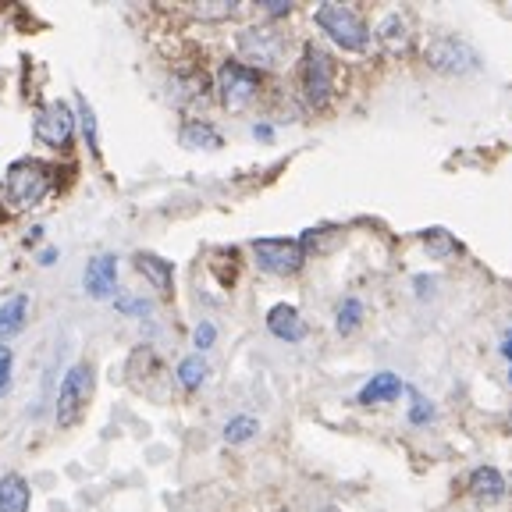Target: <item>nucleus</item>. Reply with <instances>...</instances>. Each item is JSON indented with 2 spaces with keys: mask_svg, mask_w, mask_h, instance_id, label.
<instances>
[{
  "mask_svg": "<svg viewBox=\"0 0 512 512\" xmlns=\"http://www.w3.org/2000/svg\"><path fill=\"white\" fill-rule=\"evenodd\" d=\"M4 189H8V200L15 203L18 210H32L47 203L57 189V178H54V168L43 164V160H32V157H22L15 160L4 175Z\"/></svg>",
  "mask_w": 512,
  "mask_h": 512,
  "instance_id": "f257e3e1",
  "label": "nucleus"
},
{
  "mask_svg": "<svg viewBox=\"0 0 512 512\" xmlns=\"http://www.w3.org/2000/svg\"><path fill=\"white\" fill-rule=\"evenodd\" d=\"M313 22H317L320 29L328 32L331 40H335L342 50H352V54L367 50L370 29L363 25V18L356 15V11H352L349 4H324V8H317Z\"/></svg>",
  "mask_w": 512,
  "mask_h": 512,
  "instance_id": "f03ea898",
  "label": "nucleus"
},
{
  "mask_svg": "<svg viewBox=\"0 0 512 512\" xmlns=\"http://www.w3.org/2000/svg\"><path fill=\"white\" fill-rule=\"evenodd\" d=\"M93 367L89 363H75L61 381V392H57V424L61 427H72L82 420L86 413L89 399H93Z\"/></svg>",
  "mask_w": 512,
  "mask_h": 512,
  "instance_id": "7ed1b4c3",
  "label": "nucleus"
},
{
  "mask_svg": "<svg viewBox=\"0 0 512 512\" xmlns=\"http://www.w3.org/2000/svg\"><path fill=\"white\" fill-rule=\"evenodd\" d=\"M427 64L441 75H470L480 68V54L473 43L459 40V36H434L424 50Z\"/></svg>",
  "mask_w": 512,
  "mask_h": 512,
  "instance_id": "20e7f679",
  "label": "nucleus"
},
{
  "mask_svg": "<svg viewBox=\"0 0 512 512\" xmlns=\"http://www.w3.org/2000/svg\"><path fill=\"white\" fill-rule=\"evenodd\" d=\"M217 93L228 111H246L260 93V72L242 61H224L217 72Z\"/></svg>",
  "mask_w": 512,
  "mask_h": 512,
  "instance_id": "39448f33",
  "label": "nucleus"
},
{
  "mask_svg": "<svg viewBox=\"0 0 512 512\" xmlns=\"http://www.w3.org/2000/svg\"><path fill=\"white\" fill-rule=\"evenodd\" d=\"M75 121L79 118H75L72 107L64 104V100H50L47 107L36 111L32 132H36V139H40L43 146H50V150H68L75 136Z\"/></svg>",
  "mask_w": 512,
  "mask_h": 512,
  "instance_id": "423d86ee",
  "label": "nucleus"
},
{
  "mask_svg": "<svg viewBox=\"0 0 512 512\" xmlns=\"http://www.w3.org/2000/svg\"><path fill=\"white\" fill-rule=\"evenodd\" d=\"M253 253L256 264L264 267L267 274H278V278H288V274H296L306 264V249L296 239H256Z\"/></svg>",
  "mask_w": 512,
  "mask_h": 512,
  "instance_id": "0eeeda50",
  "label": "nucleus"
},
{
  "mask_svg": "<svg viewBox=\"0 0 512 512\" xmlns=\"http://www.w3.org/2000/svg\"><path fill=\"white\" fill-rule=\"evenodd\" d=\"M303 57V93L313 107H324L331 96V86H335V61H331V54L313 47V43L306 47Z\"/></svg>",
  "mask_w": 512,
  "mask_h": 512,
  "instance_id": "6e6552de",
  "label": "nucleus"
},
{
  "mask_svg": "<svg viewBox=\"0 0 512 512\" xmlns=\"http://www.w3.org/2000/svg\"><path fill=\"white\" fill-rule=\"evenodd\" d=\"M82 288L93 299H111L114 288H118V260L111 253L93 256L86 264V274H82Z\"/></svg>",
  "mask_w": 512,
  "mask_h": 512,
  "instance_id": "1a4fd4ad",
  "label": "nucleus"
},
{
  "mask_svg": "<svg viewBox=\"0 0 512 512\" xmlns=\"http://www.w3.org/2000/svg\"><path fill=\"white\" fill-rule=\"evenodd\" d=\"M281 36L274 29H246L239 36V50L242 57H249V61L256 64H278L281 61Z\"/></svg>",
  "mask_w": 512,
  "mask_h": 512,
  "instance_id": "9d476101",
  "label": "nucleus"
},
{
  "mask_svg": "<svg viewBox=\"0 0 512 512\" xmlns=\"http://www.w3.org/2000/svg\"><path fill=\"white\" fill-rule=\"evenodd\" d=\"M267 328H271V335L281 338V342H303L306 338V320L299 317L296 306H288V303H278L267 313Z\"/></svg>",
  "mask_w": 512,
  "mask_h": 512,
  "instance_id": "9b49d317",
  "label": "nucleus"
},
{
  "mask_svg": "<svg viewBox=\"0 0 512 512\" xmlns=\"http://www.w3.org/2000/svg\"><path fill=\"white\" fill-rule=\"evenodd\" d=\"M29 480L22 473H4L0 477V512H29Z\"/></svg>",
  "mask_w": 512,
  "mask_h": 512,
  "instance_id": "f8f14e48",
  "label": "nucleus"
},
{
  "mask_svg": "<svg viewBox=\"0 0 512 512\" xmlns=\"http://www.w3.org/2000/svg\"><path fill=\"white\" fill-rule=\"evenodd\" d=\"M470 491L480 502H498V498L509 491V484H505V477L495 466H477V470L470 473Z\"/></svg>",
  "mask_w": 512,
  "mask_h": 512,
  "instance_id": "ddd939ff",
  "label": "nucleus"
},
{
  "mask_svg": "<svg viewBox=\"0 0 512 512\" xmlns=\"http://www.w3.org/2000/svg\"><path fill=\"white\" fill-rule=\"evenodd\" d=\"M399 392H402V381L395 374H374L367 384L360 388V402L363 406H374V402H392V399H399Z\"/></svg>",
  "mask_w": 512,
  "mask_h": 512,
  "instance_id": "4468645a",
  "label": "nucleus"
},
{
  "mask_svg": "<svg viewBox=\"0 0 512 512\" xmlns=\"http://www.w3.org/2000/svg\"><path fill=\"white\" fill-rule=\"evenodd\" d=\"M377 43L388 54H402L409 47V22L402 15H384V22L377 25Z\"/></svg>",
  "mask_w": 512,
  "mask_h": 512,
  "instance_id": "2eb2a0df",
  "label": "nucleus"
},
{
  "mask_svg": "<svg viewBox=\"0 0 512 512\" xmlns=\"http://www.w3.org/2000/svg\"><path fill=\"white\" fill-rule=\"evenodd\" d=\"M25 313H29V299L11 296L8 303L0 306V342H8L11 335L25 328Z\"/></svg>",
  "mask_w": 512,
  "mask_h": 512,
  "instance_id": "dca6fc26",
  "label": "nucleus"
},
{
  "mask_svg": "<svg viewBox=\"0 0 512 512\" xmlns=\"http://www.w3.org/2000/svg\"><path fill=\"white\" fill-rule=\"evenodd\" d=\"M136 267L153 288L171 292V264L168 260H160V256H153V253H136Z\"/></svg>",
  "mask_w": 512,
  "mask_h": 512,
  "instance_id": "f3484780",
  "label": "nucleus"
},
{
  "mask_svg": "<svg viewBox=\"0 0 512 512\" xmlns=\"http://www.w3.org/2000/svg\"><path fill=\"white\" fill-rule=\"evenodd\" d=\"M182 143L189 146V150H217L221 136H217V128H210L207 121H185Z\"/></svg>",
  "mask_w": 512,
  "mask_h": 512,
  "instance_id": "a211bd4d",
  "label": "nucleus"
},
{
  "mask_svg": "<svg viewBox=\"0 0 512 512\" xmlns=\"http://www.w3.org/2000/svg\"><path fill=\"white\" fill-rule=\"evenodd\" d=\"M203 377H207V363H203L200 356H189V360L178 363V384H182V388H189V392H196V388H200Z\"/></svg>",
  "mask_w": 512,
  "mask_h": 512,
  "instance_id": "6ab92c4d",
  "label": "nucleus"
},
{
  "mask_svg": "<svg viewBox=\"0 0 512 512\" xmlns=\"http://www.w3.org/2000/svg\"><path fill=\"white\" fill-rule=\"evenodd\" d=\"M256 431H260V424H256L253 416H235V420L224 424V438L232 441V445H242V441L256 438Z\"/></svg>",
  "mask_w": 512,
  "mask_h": 512,
  "instance_id": "aec40b11",
  "label": "nucleus"
},
{
  "mask_svg": "<svg viewBox=\"0 0 512 512\" xmlns=\"http://www.w3.org/2000/svg\"><path fill=\"white\" fill-rule=\"evenodd\" d=\"M424 246H427V253L431 256H452L459 249V242L452 239V235L445 232V228H431V232H424Z\"/></svg>",
  "mask_w": 512,
  "mask_h": 512,
  "instance_id": "412c9836",
  "label": "nucleus"
},
{
  "mask_svg": "<svg viewBox=\"0 0 512 512\" xmlns=\"http://www.w3.org/2000/svg\"><path fill=\"white\" fill-rule=\"evenodd\" d=\"M235 11H239V4H232V0H214V4H196L192 15L203 18V22H224V18H232Z\"/></svg>",
  "mask_w": 512,
  "mask_h": 512,
  "instance_id": "4be33fe9",
  "label": "nucleus"
},
{
  "mask_svg": "<svg viewBox=\"0 0 512 512\" xmlns=\"http://www.w3.org/2000/svg\"><path fill=\"white\" fill-rule=\"evenodd\" d=\"M360 320H363L360 299H345V303L338 306V331H342V335H352V331L360 328Z\"/></svg>",
  "mask_w": 512,
  "mask_h": 512,
  "instance_id": "5701e85b",
  "label": "nucleus"
},
{
  "mask_svg": "<svg viewBox=\"0 0 512 512\" xmlns=\"http://www.w3.org/2000/svg\"><path fill=\"white\" fill-rule=\"evenodd\" d=\"M79 121H82V136H86V146L96 150V118H93V107H89L86 96H79Z\"/></svg>",
  "mask_w": 512,
  "mask_h": 512,
  "instance_id": "b1692460",
  "label": "nucleus"
},
{
  "mask_svg": "<svg viewBox=\"0 0 512 512\" xmlns=\"http://www.w3.org/2000/svg\"><path fill=\"white\" fill-rule=\"evenodd\" d=\"M214 338H217V328L214 324H210V320H203V324H196V331H192V345H196V349H210V345H214Z\"/></svg>",
  "mask_w": 512,
  "mask_h": 512,
  "instance_id": "393cba45",
  "label": "nucleus"
},
{
  "mask_svg": "<svg viewBox=\"0 0 512 512\" xmlns=\"http://www.w3.org/2000/svg\"><path fill=\"white\" fill-rule=\"evenodd\" d=\"M11 363H15V352H11V345H0V392H8Z\"/></svg>",
  "mask_w": 512,
  "mask_h": 512,
  "instance_id": "a878e982",
  "label": "nucleus"
},
{
  "mask_svg": "<svg viewBox=\"0 0 512 512\" xmlns=\"http://www.w3.org/2000/svg\"><path fill=\"white\" fill-rule=\"evenodd\" d=\"M431 416H434L431 402H427V399H416V406H413V413H409V420H413V424H427Z\"/></svg>",
  "mask_w": 512,
  "mask_h": 512,
  "instance_id": "bb28decb",
  "label": "nucleus"
},
{
  "mask_svg": "<svg viewBox=\"0 0 512 512\" xmlns=\"http://www.w3.org/2000/svg\"><path fill=\"white\" fill-rule=\"evenodd\" d=\"M267 11H271V15H288L292 4H288V0H267Z\"/></svg>",
  "mask_w": 512,
  "mask_h": 512,
  "instance_id": "cd10ccee",
  "label": "nucleus"
},
{
  "mask_svg": "<svg viewBox=\"0 0 512 512\" xmlns=\"http://www.w3.org/2000/svg\"><path fill=\"white\" fill-rule=\"evenodd\" d=\"M118 310H128V313H146V310H150V306H146V303H136V299H121Z\"/></svg>",
  "mask_w": 512,
  "mask_h": 512,
  "instance_id": "c85d7f7f",
  "label": "nucleus"
},
{
  "mask_svg": "<svg viewBox=\"0 0 512 512\" xmlns=\"http://www.w3.org/2000/svg\"><path fill=\"white\" fill-rule=\"evenodd\" d=\"M253 136H256V139H271V125H256V128H253Z\"/></svg>",
  "mask_w": 512,
  "mask_h": 512,
  "instance_id": "c756f323",
  "label": "nucleus"
},
{
  "mask_svg": "<svg viewBox=\"0 0 512 512\" xmlns=\"http://www.w3.org/2000/svg\"><path fill=\"white\" fill-rule=\"evenodd\" d=\"M54 260H57V253H54V249H43L40 264H43V267H50V264H54Z\"/></svg>",
  "mask_w": 512,
  "mask_h": 512,
  "instance_id": "7c9ffc66",
  "label": "nucleus"
},
{
  "mask_svg": "<svg viewBox=\"0 0 512 512\" xmlns=\"http://www.w3.org/2000/svg\"><path fill=\"white\" fill-rule=\"evenodd\" d=\"M502 352H505V360L512 363V331H509V335H505V345H502Z\"/></svg>",
  "mask_w": 512,
  "mask_h": 512,
  "instance_id": "2f4dec72",
  "label": "nucleus"
},
{
  "mask_svg": "<svg viewBox=\"0 0 512 512\" xmlns=\"http://www.w3.org/2000/svg\"><path fill=\"white\" fill-rule=\"evenodd\" d=\"M328 512H342V509H335V505H331V509H328Z\"/></svg>",
  "mask_w": 512,
  "mask_h": 512,
  "instance_id": "473e14b6",
  "label": "nucleus"
},
{
  "mask_svg": "<svg viewBox=\"0 0 512 512\" xmlns=\"http://www.w3.org/2000/svg\"><path fill=\"white\" fill-rule=\"evenodd\" d=\"M509 377H512V374H509Z\"/></svg>",
  "mask_w": 512,
  "mask_h": 512,
  "instance_id": "72a5a7b5",
  "label": "nucleus"
}]
</instances>
